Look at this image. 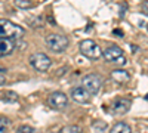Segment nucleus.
<instances>
[{"label":"nucleus","instance_id":"nucleus-1","mask_svg":"<svg viewBox=\"0 0 148 133\" xmlns=\"http://www.w3.org/2000/svg\"><path fill=\"white\" fill-rule=\"evenodd\" d=\"M24 34H25V31H24V28L21 25H18V24L12 22L9 19H5V18L0 19V37L16 42L24 37Z\"/></svg>","mask_w":148,"mask_h":133},{"label":"nucleus","instance_id":"nucleus-2","mask_svg":"<svg viewBox=\"0 0 148 133\" xmlns=\"http://www.w3.org/2000/svg\"><path fill=\"white\" fill-rule=\"evenodd\" d=\"M80 52L83 56L92 59V61H96V59H99L102 56V49L98 46V43H95L90 39L80 42Z\"/></svg>","mask_w":148,"mask_h":133},{"label":"nucleus","instance_id":"nucleus-3","mask_svg":"<svg viewBox=\"0 0 148 133\" xmlns=\"http://www.w3.org/2000/svg\"><path fill=\"white\" fill-rule=\"evenodd\" d=\"M45 43L52 52L58 53V52H64L67 49L70 44V40L62 34H49L45 39Z\"/></svg>","mask_w":148,"mask_h":133},{"label":"nucleus","instance_id":"nucleus-4","mask_svg":"<svg viewBox=\"0 0 148 133\" xmlns=\"http://www.w3.org/2000/svg\"><path fill=\"white\" fill-rule=\"evenodd\" d=\"M28 61H30V65L34 70L40 71V72L47 71L49 68H51V65H52L51 58H49L47 55H45V53H42V52H36V53L30 55Z\"/></svg>","mask_w":148,"mask_h":133},{"label":"nucleus","instance_id":"nucleus-5","mask_svg":"<svg viewBox=\"0 0 148 133\" xmlns=\"http://www.w3.org/2000/svg\"><path fill=\"white\" fill-rule=\"evenodd\" d=\"M82 84H83V87L88 90V93L90 96H95L98 95V92L101 90L102 87V78L98 76V74H88V76H84L83 80H82Z\"/></svg>","mask_w":148,"mask_h":133},{"label":"nucleus","instance_id":"nucleus-6","mask_svg":"<svg viewBox=\"0 0 148 133\" xmlns=\"http://www.w3.org/2000/svg\"><path fill=\"white\" fill-rule=\"evenodd\" d=\"M102 56L108 62H114V64H120V65L126 64L125 53H123V50L120 49L119 46H110V47H107V49H104Z\"/></svg>","mask_w":148,"mask_h":133},{"label":"nucleus","instance_id":"nucleus-7","mask_svg":"<svg viewBox=\"0 0 148 133\" xmlns=\"http://www.w3.org/2000/svg\"><path fill=\"white\" fill-rule=\"evenodd\" d=\"M47 104L55 110H62L68 105V96L64 92H52L47 96Z\"/></svg>","mask_w":148,"mask_h":133},{"label":"nucleus","instance_id":"nucleus-8","mask_svg":"<svg viewBox=\"0 0 148 133\" xmlns=\"http://www.w3.org/2000/svg\"><path fill=\"white\" fill-rule=\"evenodd\" d=\"M132 106V102L130 99L127 98H119L113 102V105H111V113H113L114 115H123L126 114Z\"/></svg>","mask_w":148,"mask_h":133},{"label":"nucleus","instance_id":"nucleus-9","mask_svg":"<svg viewBox=\"0 0 148 133\" xmlns=\"http://www.w3.org/2000/svg\"><path fill=\"white\" fill-rule=\"evenodd\" d=\"M71 99L79 104H89L90 102V95L88 93L83 86H76L71 89Z\"/></svg>","mask_w":148,"mask_h":133},{"label":"nucleus","instance_id":"nucleus-10","mask_svg":"<svg viewBox=\"0 0 148 133\" xmlns=\"http://www.w3.org/2000/svg\"><path fill=\"white\" fill-rule=\"evenodd\" d=\"M15 49H16V42H15V40L0 37V58L10 55Z\"/></svg>","mask_w":148,"mask_h":133},{"label":"nucleus","instance_id":"nucleus-11","mask_svg":"<svg viewBox=\"0 0 148 133\" xmlns=\"http://www.w3.org/2000/svg\"><path fill=\"white\" fill-rule=\"evenodd\" d=\"M111 78L119 84H125L130 80V74L126 70H114V71H111Z\"/></svg>","mask_w":148,"mask_h":133},{"label":"nucleus","instance_id":"nucleus-12","mask_svg":"<svg viewBox=\"0 0 148 133\" xmlns=\"http://www.w3.org/2000/svg\"><path fill=\"white\" fill-rule=\"evenodd\" d=\"M110 133H132V129L127 123L120 121V123H116L113 127H111Z\"/></svg>","mask_w":148,"mask_h":133},{"label":"nucleus","instance_id":"nucleus-13","mask_svg":"<svg viewBox=\"0 0 148 133\" xmlns=\"http://www.w3.org/2000/svg\"><path fill=\"white\" fill-rule=\"evenodd\" d=\"M15 6L16 8H21V9H31V8H34L37 3L36 2H33V0H15Z\"/></svg>","mask_w":148,"mask_h":133},{"label":"nucleus","instance_id":"nucleus-14","mask_svg":"<svg viewBox=\"0 0 148 133\" xmlns=\"http://www.w3.org/2000/svg\"><path fill=\"white\" fill-rule=\"evenodd\" d=\"M90 126H92V129H93L95 132H98V133H104V132L107 130V123L102 121V120H95Z\"/></svg>","mask_w":148,"mask_h":133},{"label":"nucleus","instance_id":"nucleus-15","mask_svg":"<svg viewBox=\"0 0 148 133\" xmlns=\"http://www.w3.org/2000/svg\"><path fill=\"white\" fill-rule=\"evenodd\" d=\"M61 133H82V127L76 124H68L61 129Z\"/></svg>","mask_w":148,"mask_h":133},{"label":"nucleus","instance_id":"nucleus-16","mask_svg":"<svg viewBox=\"0 0 148 133\" xmlns=\"http://www.w3.org/2000/svg\"><path fill=\"white\" fill-rule=\"evenodd\" d=\"M16 133H36V129L31 127V126H28V124H22V126L18 127Z\"/></svg>","mask_w":148,"mask_h":133},{"label":"nucleus","instance_id":"nucleus-17","mask_svg":"<svg viewBox=\"0 0 148 133\" xmlns=\"http://www.w3.org/2000/svg\"><path fill=\"white\" fill-rule=\"evenodd\" d=\"M16 99H18V96L15 92H6L3 95V101H6V102H15Z\"/></svg>","mask_w":148,"mask_h":133},{"label":"nucleus","instance_id":"nucleus-18","mask_svg":"<svg viewBox=\"0 0 148 133\" xmlns=\"http://www.w3.org/2000/svg\"><path fill=\"white\" fill-rule=\"evenodd\" d=\"M8 126H9V121L6 118L0 117V133H6L8 132Z\"/></svg>","mask_w":148,"mask_h":133},{"label":"nucleus","instance_id":"nucleus-19","mask_svg":"<svg viewBox=\"0 0 148 133\" xmlns=\"http://www.w3.org/2000/svg\"><path fill=\"white\" fill-rule=\"evenodd\" d=\"M31 27H43V18H42V16H37V18L31 22Z\"/></svg>","mask_w":148,"mask_h":133},{"label":"nucleus","instance_id":"nucleus-20","mask_svg":"<svg viewBox=\"0 0 148 133\" xmlns=\"http://www.w3.org/2000/svg\"><path fill=\"white\" fill-rule=\"evenodd\" d=\"M141 9H142V12H144L145 15H148V2H142Z\"/></svg>","mask_w":148,"mask_h":133},{"label":"nucleus","instance_id":"nucleus-21","mask_svg":"<svg viewBox=\"0 0 148 133\" xmlns=\"http://www.w3.org/2000/svg\"><path fill=\"white\" fill-rule=\"evenodd\" d=\"M5 83H6V78H5V76H3V74H0V86H3Z\"/></svg>","mask_w":148,"mask_h":133}]
</instances>
